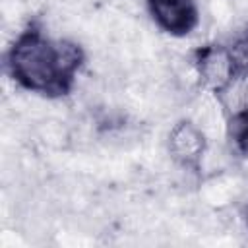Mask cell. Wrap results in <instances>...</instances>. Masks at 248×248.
<instances>
[{"label": "cell", "instance_id": "cell-2", "mask_svg": "<svg viewBox=\"0 0 248 248\" xmlns=\"http://www.w3.org/2000/svg\"><path fill=\"white\" fill-rule=\"evenodd\" d=\"M194 66L202 85L219 99H223L232 89L238 78L248 74L242 68L232 46L225 45H203L196 48Z\"/></svg>", "mask_w": 248, "mask_h": 248}, {"label": "cell", "instance_id": "cell-3", "mask_svg": "<svg viewBox=\"0 0 248 248\" xmlns=\"http://www.w3.org/2000/svg\"><path fill=\"white\" fill-rule=\"evenodd\" d=\"M157 27L172 37L190 35L200 21L194 0H145Z\"/></svg>", "mask_w": 248, "mask_h": 248}, {"label": "cell", "instance_id": "cell-1", "mask_svg": "<svg viewBox=\"0 0 248 248\" xmlns=\"http://www.w3.org/2000/svg\"><path fill=\"white\" fill-rule=\"evenodd\" d=\"M85 62L79 45L66 39H52L39 21H29L6 52L10 78L25 91L43 97H66Z\"/></svg>", "mask_w": 248, "mask_h": 248}, {"label": "cell", "instance_id": "cell-4", "mask_svg": "<svg viewBox=\"0 0 248 248\" xmlns=\"http://www.w3.org/2000/svg\"><path fill=\"white\" fill-rule=\"evenodd\" d=\"M205 149V136L194 122L180 120L174 124V128L169 134V153L182 169L198 172L202 169Z\"/></svg>", "mask_w": 248, "mask_h": 248}]
</instances>
